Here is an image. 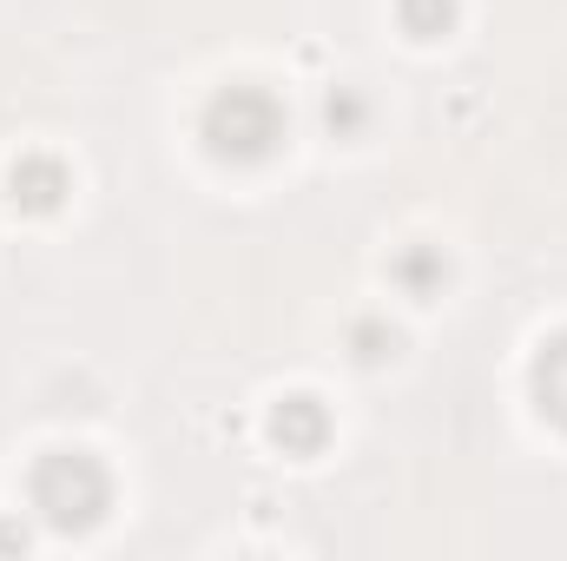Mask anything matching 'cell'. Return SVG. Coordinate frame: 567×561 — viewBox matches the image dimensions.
<instances>
[{
  "label": "cell",
  "instance_id": "cell-1",
  "mask_svg": "<svg viewBox=\"0 0 567 561\" xmlns=\"http://www.w3.org/2000/svg\"><path fill=\"white\" fill-rule=\"evenodd\" d=\"M27 496H33V509H40L47 529L86 536L113 509V476H106V462L93 449H47L33 462V476H27Z\"/></svg>",
  "mask_w": 567,
  "mask_h": 561
},
{
  "label": "cell",
  "instance_id": "cell-2",
  "mask_svg": "<svg viewBox=\"0 0 567 561\" xmlns=\"http://www.w3.org/2000/svg\"><path fill=\"white\" fill-rule=\"evenodd\" d=\"M198 133H205V152H212L218 165H265L284 145V106H278V93L238 80V86L212 93Z\"/></svg>",
  "mask_w": 567,
  "mask_h": 561
},
{
  "label": "cell",
  "instance_id": "cell-3",
  "mask_svg": "<svg viewBox=\"0 0 567 561\" xmlns=\"http://www.w3.org/2000/svg\"><path fill=\"white\" fill-rule=\"evenodd\" d=\"M73 192V178H66V165L60 159H47V152H33V159H20L13 165V178H7V198L20 205V212H60V198Z\"/></svg>",
  "mask_w": 567,
  "mask_h": 561
},
{
  "label": "cell",
  "instance_id": "cell-4",
  "mask_svg": "<svg viewBox=\"0 0 567 561\" xmlns=\"http://www.w3.org/2000/svg\"><path fill=\"white\" fill-rule=\"evenodd\" d=\"M271 442H278L284 456H317L330 442V410L317 397H284L278 410H271Z\"/></svg>",
  "mask_w": 567,
  "mask_h": 561
},
{
  "label": "cell",
  "instance_id": "cell-5",
  "mask_svg": "<svg viewBox=\"0 0 567 561\" xmlns=\"http://www.w3.org/2000/svg\"><path fill=\"white\" fill-rule=\"evenodd\" d=\"M535 404H542V417L555 429H567V330L548 337L542 357H535Z\"/></svg>",
  "mask_w": 567,
  "mask_h": 561
},
{
  "label": "cell",
  "instance_id": "cell-6",
  "mask_svg": "<svg viewBox=\"0 0 567 561\" xmlns=\"http://www.w3.org/2000/svg\"><path fill=\"white\" fill-rule=\"evenodd\" d=\"M390 272H396V284H403L410 297H435V290L449 284V258H442L435 245H410V252H403Z\"/></svg>",
  "mask_w": 567,
  "mask_h": 561
},
{
  "label": "cell",
  "instance_id": "cell-7",
  "mask_svg": "<svg viewBox=\"0 0 567 561\" xmlns=\"http://www.w3.org/2000/svg\"><path fill=\"white\" fill-rule=\"evenodd\" d=\"M396 20L410 40H442L455 33V0H396Z\"/></svg>",
  "mask_w": 567,
  "mask_h": 561
},
{
  "label": "cell",
  "instance_id": "cell-8",
  "mask_svg": "<svg viewBox=\"0 0 567 561\" xmlns=\"http://www.w3.org/2000/svg\"><path fill=\"white\" fill-rule=\"evenodd\" d=\"M323 126H330L337 140H357V133L370 126V100H363L357 86H330V100H323Z\"/></svg>",
  "mask_w": 567,
  "mask_h": 561
},
{
  "label": "cell",
  "instance_id": "cell-9",
  "mask_svg": "<svg viewBox=\"0 0 567 561\" xmlns=\"http://www.w3.org/2000/svg\"><path fill=\"white\" fill-rule=\"evenodd\" d=\"M396 344H403V337H396L383 317H357V324H350V350H357V364H390Z\"/></svg>",
  "mask_w": 567,
  "mask_h": 561
},
{
  "label": "cell",
  "instance_id": "cell-10",
  "mask_svg": "<svg viewBox=\"0 0 567 561\" xmlns=\"http://www.w3.org/2000/svg\"><path fill=\"white\" fill-rule=\"evenodd\" d=\"M0 549H27V529H13V522H0Z\"/></svg>",
  "mask_w": 567,
  "mask_h": 561
}]
</instances>
